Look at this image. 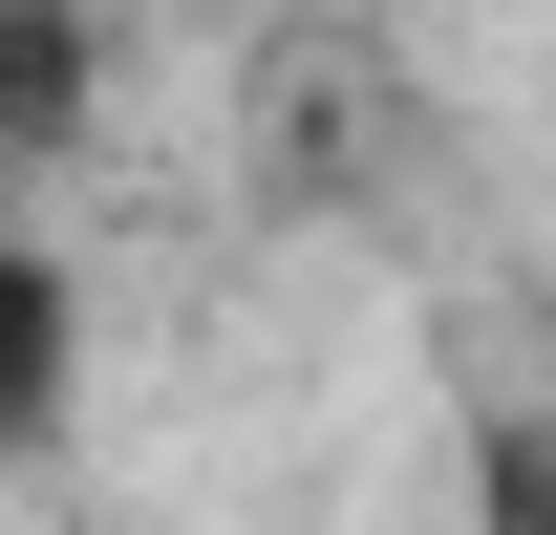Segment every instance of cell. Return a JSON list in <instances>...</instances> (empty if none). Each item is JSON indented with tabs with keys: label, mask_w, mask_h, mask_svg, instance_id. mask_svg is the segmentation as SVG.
<instances>
[{
	"label": "cell",
	"mask_w": 556,
	"mask_h": 535,
	"mask_svg": "<svg viewBox=\"0 0 556 535\" xmlns=\"http://www.w3.org/2000/svg\"><path fill=\"white\" fill-rule=\"evenodd\" d=\"M65 129H86V22L22 0V150H65Z\"/></svg>",
	"instance_id": "1"
},
{
	"label": "cell",
	"mask_w": 556,
	"mask_h": 535,
	"mask_svg": "<svg viewBox=\"0 0 556 535\" xmlns=\"http://www.w3.org/2000/svg\"><path fill=\"white\" fill-rule=\"evenodd\" d=\"M492 535H556V428H535V407L492 428Z\"/></svg>",
	"instance_id": "2"
}]
</instances>
